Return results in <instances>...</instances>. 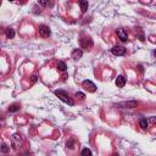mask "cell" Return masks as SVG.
I'll list each match as a JSON object with an SVG mask.
<instances>
[{
	"label": "cell",
	"instance_id": "1",
	"mask_svg": "<svg viewBox=\"0 0 156 156\" xmlns=\"http://www.w3.org/2000/svg\"><path fill=\"white\" fill-rule=\"evenodd\" d=\"M54 94L56 95L57 98L61 100V101L66 103L68 105H75V101H73V99L70 98V95H68L67 91H65V90H55Z\"/></svg>",
	"mask_w": 156,
	"mask_h": 156
},
{
	"label": "cell",
	"instance_id": "2",
	"mask_svg": "<svg viewBox=\"0 0 156 156\" xmlns=\"http://www.w3.org/2000/svg\"><path fill=\"white\" fill-rule=\"evenodd\" d=\"M82 85H83V88H84L85 90L90 91V93H94V91L96 90V85H95L91 81L85 79V81H83V83H82Z\"/></svg>",
	"mask_w": 156,
	"mask_h": 156
},
{
	"label": "cell",
	"instance_id": "3",
	"mask_svg": "<svg viewBox=\"0 0 156 156\" xmlns=\"http://www.w3.org/2000/svg\"><path fill=\"white\" fill-rule=\"evenodd\" d=\"M22 143V135L21 134H13L11 138V144L13 149H17V146H20V144Z\"/></svg>",
	"mask_w": 156,
	"mask_h": 156
},
{
	"label": "cell",
	"instance_id": "4",
	"mask_svg": "<svg viewBox=\"0 0 156 156\" xmlns=\"http://www.w3.org/2000/svg\"><path fill=\"white\" fill-rule=\"evenodd\" d=\"M50 33H51V31H50V28L48 26H45V25H42L39 27V35L40 37H43V38H47V37L50 35Z\"/></svg>",
	"mask_w": 156,
	"mask_h": 156
},
{
	"label": "cell",
	"instance_id": "5",
	"mask_svg": "<svg viewBox=\"0 0 156 156\" xmlns=\"http://www.w3.org/2000/svg\"><path fill=\"white\" fill-rule=\"evenodd\" d=\"M111 53L113 54V55H116V56H123V55L126 54V49L123 48V47H113L112 49H111Z\"/></svg>",
	"mask_w": 156,
	"mask_h": 156
},
{
	"label": "cell",
	"instance_id": "6",
	"mask_svg": "<svg viewBox=\"0 0 156 156\" xmlns=\"http://www.w3.org/2000/svg\"><path fill=\"white\" fill-rule=\"evenodd\" d=\"M81 45H82V48H84V49L91 48L93 47V40H91L90 38H82L81 39Z\"/></svg>",
	"mask_w": 156,
	"mask_h": 156
},
{
	"label": "cell",
	"instance_id": "7",
	"mask_svg": "<svg viewBox=\"0 0 156 156\" xmlns=\"http://www.w3.org/2000/svg\"><path fill=\"white\" fill-rule=\"evenodd\" d=\"M117 35H118V38H120L122 42H127V40H128V34H127V32L123 28L117 29Z\"/></svg>",
	"mask_w": 156,
	"mask_h": 156
},
{
	"label": "cell",
	"instance_id": "8",
	"mask_svg": "<svg viewBox=\"0 0 156 156\" xmlns=\"http://www.w3.org/2000/svg\"><path fill=\"white\" fill-rule=\"evenodd\" d=\"M125 84H126V78L123 76H118L116 78V85L118 87V88H123Z\"/></svg>",
	"mask_w": 156,
	"mask_h": 156
},
{
	"label": "cell",
	"instance_id": "9",
	"mask_svg": "<svg viewBox=\"0 0 156 156\" xmlns=\"http://www.w3.org/2000/svg\"><path fill=\"white\" fill-rule=\"evenodd\" d=\"M82 55H83V51H82L81 49H75L72 51V59H75V60H78V59L82 57Z\"/></svg>",
	"mask_w": 156,
	"mask_h": 156
},
{
	"label": "cell",
	"instance_id": "10",
	"mask_svg": "<svg viewBox=\"0 0 156 156\" xmlns=\"http://www.w3.org/2000/svg\"><path fill=\"white\" fill-rule=\"evenodd\" d=\"M118 106H123V107H127V109H133L137 106V101H127V103H121L118 104Z\"/></svg>",
	"mask_w": 156,
	"mask_h": 156
},
{
	"label": "cell",
	"instance_id": "11",
	"mask_svg": "<svg viewBox=\"0 0 156 156\" xmlns=\"http://www.w3.org/2000/svg\"><path fill=\"white\" fill-rule=\"evenodd\" d=\"M79 6H81L82 12H85L87 10H88L89 4H88V1H79Z\"/></svg>",
	"mask_w": 156,
	"mask_h": 156
},
{
	"label": "cell",
	"instance_id": "12",
	"mask_svg": "<svg viewBox=\"0 0 156 156\" xmlns=\"http://www.w3.org/2000/svg\"><path fill=\"white\" fill-rule=\"evenodd\" d=\"M20 110V104H12L10 105V107H9V111L10 112H16Z\"/></svg>",
	"mask_w": 156,
	"mask_h": 156
},
{
	"label": "cell",
	"instance_id": "13",
	"mask_svg": "<svg viewBox=\"0 0 156 156\" xmlns=\"http://www.w3.org/2000/svg\"><path fill=\"white\" fill-rule=\"evenodd\" d=\"M5 33H6V37L9 39H12L13 37H15V31H13L12 28H7Z\"/></svg>",
	"mask_w": 156,
	"mask_h": 156
},
{
	"label": "cell",
	"instance_id": "14",
	"mask_svg": "<svg viewBox=\"0 0 156 156\" xmlns=\"http://www.w3.org/2000/svg\"><path fill=\"white\" fill-rule=\"evenodd\" d=\"M66 68H67V66H66V63H65V62L60 61V62L57 63V70H59V71H61V72H65V71H66Z\"/></svg>",
	"mask_w": 156,
	"mask_h": 156
},
{
	"label": "cell",
	"instance_id": "15",
	"mask_svg": "<svg viewBox=\"0 0 156 156\" xmlns=\"http://www.w3.org/2000/svg\"><path fill=\"white\" fill-rule=\"evenodd\" d=\"M81 156H93V154H91V151L88 148H84L83 150H82Z\"/></svg>",
	"mask_w": 156,
	"mask_h": 156
},
{
	"label": "cell",
	"instance_id": "16",
	"mask_svg": "<svg viewBox=\"0 0 156 156\" xmlns=\"http://www.w3.org/2000/svg\"><path fill=\"white\" fill-rule=\"evenodd\" d=\"M139 126L143 128V129H145V128L148 127V120H146V118H141L139 121Z\"/></svg>",
	"mask_w": 156,
	"mask_h": 156
},
{
	"label": "cell",
	"instance_id": "17",
	"mask_svg": "<svg viewBox=\"0 0 156 156\" xmlns=\"http://www.w3.org/2000/svg\"><path fill=\"white\" fill-rule=\"evenodd\" d=\"M76 98L81 99V100H83V99L85 98V95H84L83 93H81V91H77V93H76Z\"/></svg>",
	"mask_w": 156,
	"mask_h": 156
},
{
	"label": "cell",
	"instance_id": "18",
	"mask_svg": "<svg viewBox=\"0 0 156 156\" xmlns=\"http://www.w3.org/2000/svg\"><path fill=\"white\" fill-rule=\"evenodd\" d=\"M39 4H40V5H43V6H51V5H53V3H49V1H43V0H40Z\"/></svg>",
	"mask_w": 156,
	"mask_h": 156
},
{
	"label": "cell",
	"instance_id": "19",
	"mask_svg": "<svg viewBox=\"0 0 156 156\" xmlns=\"http://www.w3.org/2000/svg\"><path fill=\"white\" fill-rule=\"evenodd\" d=\"M138 34H139V39L143 42V40H144V34H143V32H141L140 28H138Z\"/></svg>",
	"mask_w": 156,
	"mask_h": 156
},
{
	"label": "cell",
	"instance_id": "20",
	"mask_svg": "<svg viewBox=\"0 0 156 156\" xmlns=\"http://www.w3.org/2000/svg\"><path fill=\"white\" fill-rule=\"evenodd\" d=\"M73 145H75V141H73V140L67 141V146H68V148H70V149H73V148H75V146H73Z\"/></svg>",
	"mask_w": 156,
	"mask_h": 156
},
{
	"label": "cell",
	"instance_id": "21",
	"mask_svg": "<svg viewBox=\"0 0 156 156\" xmlns=\"http://www.w3.org/2000/svg\"><path fill=\"white\" fill-rule=\"evenodd\" d=\"M1 151H3V153H7V151H9V148H7L5 144L1 145Z\"/></svg>",
	"mask_w": 156,
	"mask_h": 156
},
{
	"label": "cell",
	"instance_id": "22",
	"mask_svg": "<svg viewBox=\"0 0 156 156\" xmlns=\"http://www.w3.org/2000/svg\"><path fill=\"white\" fill-rule=\"evenodd\" d=\"M150 122L154 123V125H156V117H151V118H150Z\"/></svg>",
	"mask_w": 156,
	"mask_h": 156
},
{
	"label": "cell",
	"instance_id": "23",
	"mask_svg": "<svg viewBox=\"0 0 156 156\" xmlns=\"http://www.w3.org/2000/svg\"><path fill=\"white\" fill-rule=\"evenodd\" d=\"M37 81V76H32V82H35Z\"/></svg>",
	"mask_w": 156,
	"mask_h": 156
},
{
	"label": "cell",
	"instance_id": "24",
	"mask_svg": "<svg viewBox=\"0 0 156 156\" xmlns=\"http://www.w3.org/2000/svg\"><path fill=\"white\" fill-rule=\"evenodd\" d=\"M138 68H139L140 72H143V66H138Z\"/></svg>",
	"mask_w": 156,
	"mask_h": 156
},
{
	"label": "cell",
	"instance_id": "25",
	"mask_svg": "<svg viewBox=\"0 0 156 156\" xmlns=\"http://www.w3.org/2000/svg\"><path fill=\"white\" fill-rule=\"evenodd\" d=\"M154 55H155V56H156V50H155V51H154Z\"/></svg>",
	"mask_w": 156,
	"mask_h": 156
},
{
	"label": "cell",
	"instance_id": "26",
	"mask_svg": "<svg viewBox=\"0 0 156 156\" xmlns=\"http://www.w3.org/2000/svg\"><path fill=\"white\" fill-rule=\"evenodd\" d=\"M112 156H118V155H117V154H113V155H112Z\"/></svg>",
	"mask_w": 156,
	"mask_h": 156
}]
</instances>
